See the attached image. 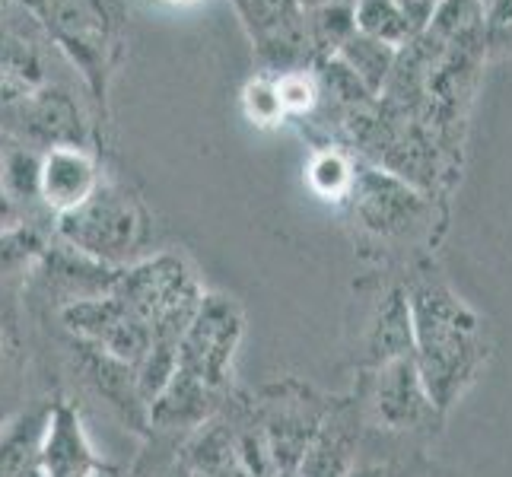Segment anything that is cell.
Segmentation results:
<instances>
[{"mask_svg":"<svg viewBox=\"0 0 512 477\" xmlns=\"http://www.w3.org/2000/svg\"><path fill=\"white\" fill-rule=\"evenodd\" d=\"M404 290L414 325V363L433 408L443 414L487 360L481 318L439 274H420Z\"/></svg>","mask_w":512,"mask_h":477,"instance_id":"6da1fadb","label":"cell"},{"mask_svg":"<svg viewBox=\"0 0 512 477\" xmlns=\"http://www.w3.org/2000/svg\"><path fill=\"white\" fill-rule=\"evenodd\" d=\"M51 48L77 70L93 99H105L109 80L125 55L128 10L125 0H16Z\"/></svg>","mask_w":512,"mask_h":477,"instance_id":"7a4b0ae2","label":"cell"},{"mask_svg":"<svg viewBox=\"0 0 512 477\" xmlns=\"http://www.w3.org/2000/svg\"><path fill=\"white\" fill-rule=\"evenodd\" d=\"M204 284L179 252H156L118 268L112 296L121 299L153 334V341L179 344L204 299Z\"/></svg>","mask_w":512,"mask_h":477,"instance_id":"3957f363","label":"cell"},{"mask_svg":"<svg viewBox=\"0 0 512 477\" xmlns=\"http://www.w3.org/2000/svg\"><path fill=\"white\" fill-rule=\"evenodd\" d=\"M51 233L58 242L109 268H128L144 245L147 214L125 188L102 179V185L77 210L55 220Z\"/></svg>","mask_w":512,"mask_h":477,"instance_id":"277c9868","label":"cell"},{"mask_svg":"<svg viewBox=\"0 0 512 477\" xmlns=\"http://www.w3.org/2000/svg\"><path fill=\"white\" fill-rule=\"evenodd\" d=\"M245 338V312L233 296L204 293L179 341V369L220 395L233 385L236 353Z\"/></svg>","mask_w":512,"mask_h":477,"instance_id":"5b68a950","label":"cell"},{"mask_svg":"<svg viewBox=\"0 0 512 477\" xmlns=\"http://www.w3.org/2000/svg\"><path fill=\"white\" fill-rule=\"evenodd\" d=\"M252 408L261 423L274 468L296 471L299 458H303L331 408V398L299 379H284L264 388Z\"/></svg>","mask_w":512,"mask_h":477,"instance_id":"8992f818","label":"cell"},{"mask_svg":"<svg viewBox=\"0 0 512 477\" xmlns=\"http://www.w3.org/2000/svg\"><path fill=\"white\" fill-rule=\"evenodd\" d=\"M242 29L249 32L261 74L309 70L315 48L309 39L306 10L296 0H229Z\"/></svg>","mask_w":512,"mask_h":477,"instance_id":"52a82bcc","label":"cell"},{"mask_svg":"<svg viewBox=\"0 0 512 477\" xmlns=\"http://www.w3.org/2000/svg\"><path fill=\"white\" fill-rule=\"evenodd\" d=\"M58 318L74 341L90 344L102 350L105 357H112L131 369L140 366V360L147 357V350L153 344L150 328L112 293L70 303L58 309Z\"/></svg>","mask_w":512,"mask_h":477,"instance_id":"ba28073f","label":"cell"},{"mask_svg":"<svg viewBox=\"0 0 512 477\" xmlns=\"http://www.w3.org/2000/svg\"><path fill=\"white\" fill-rule=\"evenodd\" d=\"M0 128H4L16 144L32 150H51L64 144L83 147L86 121L80 115V105L67 90L58 86H42L16 102L0 105Z\"/></svg>","mask_w":512,"mask_h":477,"instance_id":"9c48e42d","label":"cell"},{"mask_svg":"<svg viewBox=\"0 0 512 477\" xmlns=\"http://www.w3.org/2000/svg\"><path fill=\"white\" fill-rule=\"evenodd\" d=\"M366 392V420L376 430L388 433H411L427 427L439 414L420 379V369L411 357H398L373 369V382Z\"/></svg>","mask_w":512,"mask_h":477,"instance_id":"30bf717a","label":"cell"},{"mask_svg":"<svg viewBox=\"0 0 512 477\" xmlns=\"http://www.w3.org/2000/svg\"><path fill=\"white\" fill-rule=\"evenodd\" d=\"M366 430V392L357 388L353 395L331 398L325 420L315 430L312 443L299 458V477H347L357 468L360 439Z\"/></svg>","mask_w":512,"mask_h":477,"instance_id":"8fae6325","label":"cell"},{"mask_svg":"<svg viewBox=\"0 0 512 477\" xmlns=\"http://www.w3.org/2000/svg\"><path fill=\"white\" fill-rule=\"evenodd\" d=\"M109 471L74 404L67 398L48 401L39 436V477H102Z\"/></svg>","mask_w":512,"mask_h":477,"instance_id":"7c38bea8","label":"cell"},{"mask_svg":"<svg viewBox=\"0 0 512 477\" xmlns=\"http://www.w3.org/2000/svg\"><path fill=\"white\" fill-rule=\"evenodd\" d=\"M32 274L35 284L45 290V296H55L58 309H64L70 303H80V299L112 293L118 268H109V264H102L55 239L48 242L42 258L35 261Z\"/></svg>","mask_w":512,"mask_h":477,"instance_id":"4fadbf2b","label":"cell"},{"mask_svg":"<svg viewBox=\"0 0 512 477\" xmlns=\"http://www.w3.org/2000/svg\"><path fill=\"white\" fill-rule=\"evenodd\" d=\"M99 185H102L99 163L86 147L64 144L42 153L39 207L45 214H51V220L77 210Z\"/></svg>","mask_w":512,"mask_h":477,"instance_id":"5bb4252c","label":"cell"},{"mask_svg":"<svg viewBox=\"0 0 512 477\" xmlns=\"http://www.w3.org/2000/svg\"><path fill=\"white\" fill-rule=\"evenodd\" d=\"M223 404H226V395L214 392V388H207L198 379H191L188 373H182V369L175 366V373L166 382V388L150 401L147 427L153 433H163L172 439L185 436V433H194L198 427H204Z\"/></svg>","mask_w":512,"mask_h":477,"instance_id":"9a60e30c","label":"cell"},{"mask_svg":"<svg viewBox=\"0 0 512 477\" xmlns=\"http://www.w3.org/2000/svg\"><path fill=\"white\" fill-rule=\"evenodd\" d=\"M347 198H353V204H357L360 220L382 236L408 229V223L423 210L420 198L408 185L392 179V175H382L379 169L353 172Z\"/></svg>","mask_w":512,"mask_h":477,"instance_id":"2e32d148","label":"cell"},{"mask_svg":"<svg viewBox=\"0 0 512 477\" xmlns=\"http://www.w3.org/2000/svg\"><path fill=\"white\" fill-rule=\"evenodd\" d=\"M414 353V325H411V306H408V290L392 287L369 318L366 328V363L382 366L398 357H411Z\"/></svg>","mask_w":512,"mask_h":477,"instance_id":"e0dca14e","label":"cell"},{"mask_svg":"<svg viewBox=\"0 0 512 477\" xmlns=\"http://www.w3.org/2000/svg\"><path fill=\"white\" fill-rule=\"evenodd\" d=\"M430 16L433 13L414 7L411 0H357V4H353L357 32L395 51L417 42L423 29H427Z\"/></svg>","mask_w":512,"mask_h":477,"instance_id":"ac0fdd59","label":"cell"},{"mask_svg":"<svg viewBox=\"0 0 512 477\" xmlns=\"http://www.w3.org/2000/svg\"><path fill=\"white\" fill-rule=\"evenodd\" d=\"M45 408H32L7 420L0 430V477H39V436Z\"/></svg>","mask_w":512,"mask_h":477,"instance_id":"d6986e66","label":"cell"},{"mask_svg":"<svg viewBox=\"0 0 512 477\" xmlns=\"http://www.w3.org/2000/svg\"><path fill=\"white\" fill-rule=\"evenodd\" d=\"M334 58H338L350 74L363 83V90L369 96H376L388 83V77H392L398 51L376 42V39H369V35H363V32H353L350 39L334 51Z\"/></svg>","mask_w":512,"mask_h":477,"instance_id":"ffe728a7","label":"cell"},{"mask_svg":"<svg viewBox=\"0 0 512 477\" xmlns=\"http://www.w3.org/2000/svg\"><path fill=\"white\" fill-rule=\"evenodd\" d=\"M39 169L42 153L16 144V140L0 153V188L10 194L20 210L26 204H39Z\"/></svg>","mask_w":512,"mask_h":477,"instance_id":"44dd1931","label":"cell"},{"mask_svg":"<svg viewBox=\"0 0 512 477\" xmlns=\"http://www.w3.org/2000/svg\"><path fill=\"white\" fill-rule=\"evenodd\" d=\"M48 249V233L35 223H16L0 229V277L32 271L35 261Z\"/></svg>","mask_w":512,"mask_h":477,"instance_id":"7402d4cb","label":"cell"},{"mask_svg":"<svg viewBox=\"0 0 512 477\" xmlns=\"http://www.w3.org/2000/svg\"><path fill=\"white\" fill-rule=\"evenodd\" d=\"M353 172H357V169H353L347 163V156L338 153V150L315 153L309 169H306L312 191L319 194V198H325V201H341V198H347L350 185H353Z\"/></svg>","mask_w":512,"mask_h":477,"instance_id":"603a6c76","label":"cell"},{"mask_svg":"<svg viewBox=\"0 0 512 477\" xmlns=\"http://www.w3.org/2000/svg\"><path fill=\"white\" fill-rule=\"evenodd\" d=\"M239 102H242V115L249 118L255 128H277V125H284V118H287L284 109H280L277 83L271 74H255L242 86Z\"/></svg>","mask_w":512,"mask_h":477,"instance_id":"cb8c5ba5","label":"cell"},{"mask_svg":"<svg viewBox=\"0 0 512 477\" xmlns=\"http://www.w3.org/2000/svg\"><path fill=\"white\" fill-rule=\"evenodd\" d=\"M277 83V96H280V109L287 118H299L315 109V102L322 96V86L309 70H290V74L274 77Z\"/></svg>","mask_w":512,"mask_h":477,"instance_id":"d4e9b609","label":"cell"},{"mask_svg":"<svg viewBox=\"0 0 512 477\" xmlns=\"http://www.w3.org/2000/svg\"><path fill=\"white\" fill-rule=\"evenodd\" d=\"M481 45L490 55L512 51V0H484Z\"/></svg>","mask_w":512,"mask_h":477,"instance_id":"484cf974","label":"cell"},{"mask_svg":"<svg viewBox=\"0 0 512 477\" xmlns=\"http://www.w3.org/2000/svg\"><path fill=\"white\" fill-rule=\"evenodd\" d=\"M16 223H23V210L16 207V201L4 188H0V229H10Z\"/></svg>","mask_w":512,"mask_h":477,"instance_id":"4316f807","label":"cell"},{"mask_svg":"<svg viewBox=\"0 0 512 477\" xmlns=\"http://www.w3.org/2000/svg\"><path fill=\"white\" fill-rule=\"evenodd\" d=\"M347 477H401V471L395 465H357Z\"/></svg>","mask_w":512,"mask_h":477,"instance_id":"83f0119b","label":"cell"},{"mask_svg":"<svg viewBox=\"0 0 512 477\" xmlns=\"http://www.w3.org/2000/svg\"><path fill=\"white\" fill-rule=\"evenodd\" d=\"M296 4L309 13V10H322V7H344V4H350V7H353V4H357V0H296Z\"/></svg>","mask_w":512,"mask_h":477,"instance_id":"f1b7e54d","label":"cell"},{"mask_svg":"<svg viewBox=\"0 0 512 477\" xmlns=\"http://www.w3.org/2000/svg\"><path fill=\"white\" fill-rule=\"evenodd\" d=\"M160 4H169V7H198L204 0H160Z\"/></svg>","mask_w":512,"mask_h":477,"instance_id":"f546056e","label":"cell"},{"mask_svg":"<svg viewBox=\"0 0 512 477\" xmlns=\"http://www.w3.org/2000/svg\"><path fill=\"white\" fill-rule=\"evenodd\" d=\"M411 4H414V7H420V10H427V13H433L439 0H411Z\"/></svg>","mask_w":512,"mask_h":477,"instance_id":"4dcf8cb0","label":"cell"},{"mask_svg":"<svg viewBox=\"0 0 512 477\" xmlns=\"http://www.w3.org/2000/svg\"><path fill=\"white\" fill-rule=\"evenodd\" d=\"M268 477H299V474H296V471H287V468H274Z\"/></svg>","mask_w":512,"mask_h":477,"instance_id":"1f68e13d","label":"cell"},{"mask_svg":"<svg viewBox=\"0 0 512 477\" xmlns=\"http://www.w3.org/2000/svg\"><path fill=\"white\" fill-rule=\"evenodd\" d=\"M7 420H10L7 408H0V430H4V427H7Z\"/></svg>","mask_w":512,"mask_h":477,"instance_id":"d6a6232c","label":"cell"},{"mask_svg":"<svg viewBox=\"0 0 512 477\" xmlns=\"http://www.w3.org/2000/svg\"><path fill=\"white\" fill-rule=\"evenodd\" d=\"M7 4H13V0H0V10H4Z\"/></svg>","mask_w":512,"mask_h":477,"instance_id":"836d02e7","label":"cell"},{"mask_svg":"<svg viewBox=\"0 0 512 477\" xmlns=\"http://www.w3.org/2000/svg\"><path fill=\"white\" fill-rule=\"evenodd\" d=\"M102 477H118V474H115V471H109V474H102Z\"/></svg>","mask_w":512,"mask_h":477,"instance_id":"e575fe53","label":"cell"},{"mask_svg":"<svg viewBox=\"0 0 512 477\" xmlns=\"http://www.w3.org/2000/svg\"><path fill=\"white\" fill-rule=\"evenodd\" d=\"M481 4H484V0H481Z\"/></svg>","mask_w":512,"mask_h":477,"instance_id":"d590c367","label":"cell"}]
</instances>
